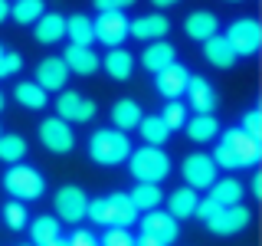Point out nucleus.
<instances>
[{"mask_svg": "<svg viewBox=\"0 0 262 246\" xmlns=\"http://www.w3.org/2000/svg\"><path fill=\"white\" fill-rule=\"evenodd\" d=\"M220 210H223V207H220V203H216V200H213V197L207 194L203 200H196V210H193V217H196V220H203V223H210V220L216 217Z\"/></svg>", "mask_w": 262, "mask_h": 246, "instance_id": "39", "label": "nucleus"}, {"mask_svg": "<svg viewBox=\"0 0 262 246\" xmlns=\"http://www.w3.org/2000/svg\"><path fill=\"white\" fill-rule=\"evenodd\" d=\"M138 131H141V141L151 148H164V141L170 138V128L161 121V115H144L138 121Z\"/></svg>", "mask_w": 262, "mask_h": 246, "instance_id": "30", "label": "nucleus"}, {"mask_svg": "<svg viewBox=\"0 0 262 246\" xmlns=\"http://www.w3.org/2000/svg\"><path fill=\"white\" fill-rule=\"evenodd\" d=\"M10 20V0H0V23Z\"/></svg>", "mask_w": 262, "mask_h": 246, "instance_id": "45", "label": "nucleus"}, {"mask_svg": "<svg viewBox=\"0 0 262 246\" xmlns=\"http://www.w3.org/2000/svg\"><path fill=\"white\" fill-rule=\"evenodd\" d=\"M62 63L69 66V72H76V76H95V72L102 69V56H98L92 46H76V43H69L62 49Z\"/></svg>", "mask_w": 262, "mask_h": 246, "instance_id": "18", "label": "nucleus"}, {"mask_svg": "<svg viewBox=\"0 0 262 246\" xmlns=\"http://www.w3.org/2000/svg\"><path fill=\"white\" fill-rule=\"evenodd\" d=\"M98 112V105L92 98L79 95L76 89H62L59 98H56V118L69 121V125H85V121H92Z\"/></svg>", "mask_w": 262, "mask_h": 246, "instance_id": "9", "label": "nucleus"}, {"mask_svg": "<svg viewBox=\"0 0 262 246\" xmlns=\"http://www.w3.org/2000/svg\"><path fill=\"white\" fill-rule=\"evenodd\" d=\"M187 105L193 109V115H213L220 105V95H216V86L203 76H190L187 82Z\"/></svg>", "mask_w": 262, "mask_h": 246, "instance_id": "15", "label": "nucleus"}, {"mask_svg": "<svg viewBox=\"0 0 262 246\" xmlns=\"http://www.w3.org/2000/svg\"><path fill=\"white\" fill-rule=\"evenodd\" d=\"M4 105H7V95H4V89H0V112H4Z\"/></svg>", "mask_w": 262, "mask_h": 246, "instance_id": "49", "label": "nucleus"}, {"mask_svg": "<svg viewBox=\"0 0 262 246\" xmlns=\"http://www.w3.org/2000/svg\"><path fill=\"white\" fill-rule=\"evenodd\" d=\"M203 59L213 63L216 69H233L239 56L233 53V46L226 43V36H220V33H216V36H210L207 43H203Z\"/></svg>", "mask_w": 262, "mask_h": 246, "instance_id": "24", "label": "nucleus"}, {"mask_svg": "<svg viewBox=\"0 0 262 246\" xmlns=\"http://www.w3.org/2000/svg\"><path fill=\"white\" fill-rule=\"evenodd\" d=\"M39 141H43L49 154H69L76 148V131H72L69 121L49 115V118L39 121Z\"/></svg>", "mask_w": 262, "mask_h": 246, "instance_id": "12", "label": "nucleus"}, {"mask_svg": "<svg viewBox=\"0 0 262 246\" xmlns=\"http://www.w3.org/2000/svg\"><path fill=\"white\" fill-rule=\"evenodd\" d=\"M226 4H239V0H226Z\"/></svg>", "mask_w": 262, "mask_h": 246, "instance_id": "50", "label": "nucleus"}, {"mask_svg": "<svg viewBox=\"0 0 262 246\" xmlns=\"http://www.w3.org/2000/svg\"><path fill=\"white\" fill-rule=\"evenodd\" d=\"M196 200H200V194L193 187H177L174 194H167V213L174 220H187V217H193Z\"/></svg>", "mask_w": 262, "mask_h": 246, "instance_id": "27", "label": "nucleus"}, {"mask_svg": "<svg viewBox=\"0 0 262 246\" xmlns=\"http://www.w3.org/2000/svg\"><path fill=\"white\" fill-rule=\"evenodd\" d=\"M180 174H184V187H193V191H210V184L220 177L216 164H213L210 154L193 151L187 154L184 164H180Z\"/></svg>", "mask_w": 262, "mask_h": 246, "instance_id": "11", "label": "nucleus"}, {"mask_svg": "<svg viewBox=\"0 0 262 246\" xmlns=\"http://www.w3.org/2000/svg\"><path fill=\"white\" fill-rule=\"evenodd\" d=\"M92 33H95V43L118 49L128 39V16L121 10H102L92 20Z\"/></svg>", "mask_w": 262, "mask_h": 246, "instance_id": "10", "label": "nucleus"}, {"mask_svg": "<svg viewBox=\"0 0 262 246\" xmlns=\"http://www.w3.org/2000/svg\"><path fill=\"white\" fill-rule=\"evenodd\" d=\"M69 66L62 63V56H46V59L36 63V86L43 89V92H62L66 82H69Z\"/></svg>", "mask_w": 262, "mask_h": 246, "instance_id": "16", "label": "nucleus"}, {"mask_svg": "<svg viewBox=\"0 0 262 246\" xmlns=\"http://www.w3.org/2000/svg\"><path fill=\"white\" fill-rule=\"evenodd\" d=\"M239 128H243L249 138H256V141H262V112H259V109H246V112H243V121H239Z\"/></svg>", "mask_w": 262, "mask_h": 246, "instance_id": "38", "label": "nucleus"}, {"mask_svg": "<svg viewBox=\"0 0 262 246\" xmlns=\"http://www.w3.org/2000/svg\"><path fill=\"white\" fill-rule=\"evenodd\" d=\"M226 43L233 46V53L236 56H256L259 53V46H262V27H259V20L256 16H239V20H233L229 23V30H226Z\"/></svg>", "mask_w": 262, "mask_h": 246, "instance_id": "6", "label": "nucleus"}, {"mask_svg": "<svg viewBox=\"0 0 262 246\" xmlns=\"http://www.w3.org/2000/svg\"><path fill=\"white\" fill-rule=\"evenodd\" d=\"M98 243L102 246H135V236H131L128 227H108Z\"/></svg>", "mask_w": 262, "mask_h": 246, "instance_id": "37", "label": "nucleus"}, {"mask_svg": "<svg viewBox=\"0 0 262 246\" xmlns=\"http://www.w3.org/2000/svg\"><path fill=\"white\" fill-rule=\"evenodd\" d=\"M53 210H56V220H59V223H79V220H85L89 194L82 191L79 184H62L53 197Z\"/></svg>", "mask_w": 262, "mask_h": 246, "instance_id": "7", "label": "nucleus"}, {"mask_svg": "<svg viewBox=\"0 0 262 246\" xmlns=\"http://www.w3.org/2000/svg\"><path fill=\"white\" fill-rule=\"evenodd\" d=\"M138 223H141V236H151L158 240L161 246H174L177 236H180V220H174L167 210H147V213H138Z\"/></svg>", "mask_w": 262, "mask_h": 246, "instance_id": "8", "label": "nucleus"}, {"mask_svg": "<svg viewBox=\"0 0 262 246\" xmlns=\"http://www.w3.org/2000/svg\"><path fill=\"white\" fill-rule=\"evenodd\" d=\"M170 33V20L164 13H144V16H135L128 23V36L141 39V43H154V39H164Z\"/></svg>", "mask_w": 262, "mask_h": 246, "instance_id": "17", "label": "nucleus"}, {"mask_svg": "<svg viewBox=\"0 0 262 246\" xmlns=\"http://www.w3.org/2000/svg\"><path fill=\"white\" fill-rule=\"evenodd\" d=\"M249 223H252V210L246 207V203H236V207H223V210H220L216 217L207 223V230L216 233V236H233V233H243Z\"/></svg>", "mask_w": 262, "mask_h": 246, "instance_id": "13", "label": "nucleus"}, {"mask_svg": "<svg viewBox=\"0 0 262 246\" xmlns=\"http://www.w3.org/2000/svg\"><path fill=\"white\" fill-rule=\"evenodd\" d=\"M184 131H187V138H190L193 145H210V141H216L220 138V121H216V115H190L187 118V125H184Z\"/></svg>", "mask_w": 262, "mask_h": 246, "instance_id": "22", "label": "nucleus"}, {"mask_svg": "<svg viewBox=\"0 0 262 246\" xmlns=\"http://www.w3.org/2000/svg\"><path fill=\"white\" fill-rule=\"evenodd\" d=\"M0 213H4V220H7V227H10V230H27V223H30L27 203H20V200H7Z\"/></svg>", "mask_w": 262, "mask_h": 246, "instance_id": "36", "label": "nucleus"}, {"mask_svg": "<svg viewBox=\"0 0 262 246\" xmlns=\"http://www.w3.org/2000/svg\"><path fill=\"white\" fill-rule=\"evenodd\" d=\"M66 39H69V43H76V46H92V43H95L92 16H85V13L66 16Z\"/></svg>", "mask_w": 262, "mask_h": 246, "instance_id": "28", "label": "nucleus"}, {"mask_svg": "<svg viewBox=\"0 0 262 246\" xmlns=\"http://www.w3.org/2000/svg\"><path fill=\"white\" fill-rule=\"evenodd\" d=\"M249 194L252 197H262V174H259V171L249 177Z\"/></svg>", "mask_w": 262, "mask_h": 246, "instance_id": "44", "label": "nucleus"}, {"mask_svg": "<svg viewBox=\"0 0 262 246\" xmlns=\"http://www.w3.org/2000/svg\"><path fill=\"white\" fill-rule=\"evenodd\" d=\"M131 154V138L118 128H95L89 138V158L98 168H118Z\"/></svg>", "mask_w": 262, "mask_h": 246, "instance_id": "2", "label": "nucleus"}, {"mask_svg": "<svg viewBox=\"0 0 262 246\" xmlns=\"http://www.w3.org/2000/svg\"><path fill=\"white\" fill-rule=\"evenodd\" d=\"M141 118H144V112H141V105H138L135 98H118V102L112 105V125L118 131H125V135L135 131Z\"/></svg>", "mask_w": 262, "mask_h": 246, "instance_id": "23", "label": "nucleus"}, {"mask_svg": "<svg viewBox=\"0 0 262 246\" xmlns=\"http://www.w3.org/2000/svg\"><path fill=\"white\" fill-rule=\"evenodd\" d=\"M43 13H46L43 0H13L10 4V20H16L20 27H33Z\"/></svg>", "mask_w": 262, "mask_h": 246, "instance_id": "33", "label": "nucleus"}, {"mask_svg": "<svg viewBox=\"0 0 262 246\" xmlns=\"http://www.w3.org/2000/svg\"><path fill=\"white\" fill-rule=\"evenodd\" d=\"M210 158H213V164H216V171H239V168H236V161H233V154H229V151H226V148L220 145V141L213 145Z\"/></svg>", "mask_w": 262, "mask_h": 246, "instance_id": "40", "label": "nucleus"}, {"mask_svg": "<svg viewBox=\"0 0 262 246\" xmlns=\"http://www.w3.org/2000/svg\"><path fill=\"white\" fill-rule=\"evenodd\" d=\"M138 63H141L147 72H161V69H167L170 63H177V49H174V43H167V39H154V43L144 46V53H141Z\"/></svg>", "mask_w": 262, "mask_h": 246, "instance_id": "20", "label": "nucleus"}, {"mask_svg": "<svg viewBox=\"0 0 262 246\" xmlns=\"http://www.w3.org/2000/svg\"><path fill=\"white\" fill-rule=\"evenodd\" d=\"M187 118H190V115H187V105L180 102V98L167 102V105H164V112H161V121H164L170 131H180V128L187 125Z\"/></svg>", "mask_w": 262, "mask_h": 246, "instance_id": "35", "label": "nucleus"}, {"mask_svg": "<svg viewBox=\"0 0 262 246\" xmlns=\"http://www.w3.org/2000/svg\"><path fill=\"white\" fill-rule=\"evenodd\" d=\"M4 191L20 203H33L46 194V177L39 174L36 168H30V164L20 161V164H10V168L4 171Z\"/></svg>", "mask_w": 262, "mask_h": 246, "instance_id": "4", "label": "nucleus"}, {"mask_svg": "<svg viewBox=\"0 0 262 246\" xmlns=\"http://www.w3.org/2000/svg\"><path fill=\"white\" fill-rule=\"evenodd\" d=\"M27 227H30V240H33V246H49L56 236H62V233H59V220L49 217V213H46V217H33Z\"/></svg>", "mask_w": 262, "mask_h": 246, "instance_id": "29", "label": "nucleus"}, {"mask_svg": "<svg viewBox=\"0 0 262 246\" xmlns=\"http://www.w3.org/2000/svg\"><path fill=\"white\" fill-rule=\"evenodd\" d=\"M23 246H27V243H23Z\"/></svg>", "mask_w": 262, "mask_h": 246, "instance_id": "52", "label": "nucleus"}, {"mask_svg": "<svg viewBox=\"0 0 262 246\" xmlns=\"http://www.w3.org/2000/svg\"><path fill=\"white\" fill-rule=\"evenodd\" d=\"M184 33H187L190 39H196V43H207L210 36H216V33H220L216 13H210V10H193V13L184 20Z\"/></svg>", "mask_w": 262, "mask_h": 246, "instance_id": "21", "label": "nucleus"}, {"mask_svg": "<svg viewBox=\"0 0 262 246\" xmlns=\"http://www.w3.org/2000/svg\"><path fill=\"white\" fill-rule=\"evenodd\" d=\"M85 217L92 220L95 227H105V230H108V227H131L138 220V210H135V203H131L128 194L115 191V194L98 197V200H89Z\"/></svg>", "mask_w": 262, "mask_h": 246, "instance_id": "1", "label": "nucleus"}, {"mask_svg": "<svg viewBox=\"0 0 262 246\" xmlns=\"http://www.w3.org/2000/svg\"><path fill=\"white\" fill-rule=\"evenodd\" d=\"M158 10H167V7H174V4H180V0H151Z\"/></svg>", "mask_w": 262, "mask_h": 246, "instance_id": "47", "label": "nucleus"}, {"mask_svg": "<svg viewBox=\"0 0 262 246\" xmlns=\"http://www.w3.org/2000/svg\"><path fill=\"white\" fill-rule=\"evenodd\" d=\"M216 141L223 145L229 154H233L236 168H256V164L262 161V141L249 138L239 125H236V128H226V131H220Z\"/></svg>", "mask_w": 262, "mask_h": 246, "instance_id": "5", "label": "nucleus"}, {"mask_svg": "<svg viewBox=\"0 0 262 246\" xmlns=\"http://www.w3.org/2000/svg\"><path fill=\"white\" fill-rule=\"evenodd\" d=\"M125 164H128L131 177H135L138 184H161V180L174 171V168H170L167 151H164V148H151V145L135 148V151L128 154Z\"/></svg>", "mask_w": 262, "mask_h": 246, "instance_id": "3", "label": "nucleus"}, {"mask_svg": "<svg viewBox=\"0 0 262 246\" xmlns=\"http://www.w3.org/2000/svg\"><path fill=\"white\" fill-rule=\"evenodd\" d=\"M49 246H69V236H56V240L49 243Z\"/></svg>", "mask_w": 262, "mask_h": 246, "instance_id": "48", "label": "nucleus"}, {"mask_svg": "<svg viewBox=\"0 0 262 246\" xmlns=\"http://www.w3.org/2000/svg\"><path fill=\"white\" fill-rule=\"evenodd\" d=\"M243 194H246V187L239 184V177H216L210 184V197L220 207H236V203H243Z\"/></svg>", "mask_w": 262, "mask_h": 246, "instance_id": "26", "label": "nucleus"}, {"mask_svg": "<svg viewBox=\"0 0 262 246\" xmlns=\"http://www.w3.org/2000/svg\"><path fill=\"white\" fill-rule=\"evenodd\" d=\"M128 197H131V203H135L138 213H147V210H158L161 207L164 191H161V184H138Z\"/></svg>", "mask_w": 262, "mask_h": 246, "instance_id": "32", "label": "nucleus"}, {"mask_svg": "<svg viewBox=\"0 0 262 246\" xmlns=\"http://www.w3.org/2000/svg\"><path fill=\"white\" fill-rule=\"evenodd\" d=\"M0 135H4V131H0Z\"/></svg>", "mask_w": 262, "mask_h": 246, "instance_id": "51", "label": "nucleus"}, {"mask_svg": "<svg viewBox=\"0 0 262 246\" xmlns=\"http://www.w3.org/2000/svg\"><path fill=\"white\" fill-rule=\"evenodd\" d=\"M187 82H190V69H187L184 63H170L167 69L154 72V89H158V92L167 98V102H174V98H184Z\"/></svg>", "mask_w": 262, "mask_h": 246, "instance_id": "14", "label": "nucleus"}, {"mask_svg": "<svg viewBox=\"0 0 262 246\" xmlns=\"http://www.w3.org/2000/svg\"><path fill=\"white\" fill-rule=\"evenodd\" d=\"M27 158V138L23 135H0V161L4 164H20Z\"/></svg>", "mask_w": 262, "mask_h": 246, "instance_id": "34", "label": "nucleus"}, {"mask_svg": "<svg viewBox=\"0 0 262 246\" xmlns=\"http://www.w3.org/2000/svg\"><path fill=\"white\" fill-rule=\"evenodd\" d=\"M92 4H95L98 13H102V10H121V13H125L128 7H135V0H92Z\"/></svg>", "mask_w": 262, "mask_h": 246, "instance_id": "42", "label": "nucleus"}, {"mask_svg": "<svg viewBox=\"0 0 262 246\" xmlns=\"http://www.w3.org/2000/svg\"><path fill=\"white\" fill-rule=\"evenodd\" d=\"M20 69H23V56L13 53V49H7V76H16Z\"/></svg>", "mask_w": 262, "mask_h": 246, "instance_id": "43", "label": "nucleus"}, {"mask_svg": "<svg viewBox=\"0 0 262 246\" xmlns=\"http://www.w3.org/2000/svg\"><path fill=\"white\" fill-rule=\"evenodd\" d=\"M33 36L43 46H53V43H59V39H66V16L56 13V10H46L33 23Z\"/></svg>", "mask_w": 262, "mask_h": 246, "instance_id": "19", "label": "nucleus"}, {"mask_svg": "<svg viewBox=\"0 0 262 246\" xmlns=\"http://www.w3.org/2000/svg\"><path fill=\"white\" fill-rule=\"evenodd\" d=\"M13 98L23 105V109H33V112H43L49 105V92H43L36 82H16Z\"/></svg>", "mask_w": 262, "mask_h": 246, "instance_id": "31", "label": "nucleus"}, {"mask_svg": "<svg viewBox=\"0 0 262 246\" xmlns=\"http://www.w3.org/2000/svg\"><path fill=\"white\" fill-rule=\"evenodd\" d=\"M69 246H102V243H98V236L92 230H76V233L69 236Z\"/></svg>", "mask_w": 262, "mask_h": 246, "instance_id": "41", "label": "nucleus"}, {"mask_svg": "<svg viewBox=\"0 0 262 246\" xmlns=\"http://www.w3.org/2000/svg\"><path fill=\"white\" fill-rule=\"evenodd\" d=\"M0 79H7V49L0 46Z\"/></svg>", "mask_w": 262, "mask_h": 246, "instance_id": "46", "label": "nucleus"}, {"mask_svg": "<svg viewBox=\"0 0 262 246\" xmlns=\"http://www.w3.org/2000/svg\"><path fill=\"white\" fill-rule=\"evenodd\" d=\"M135 56L128 53V49H108L105 53V59H102V66H105V76H112L115 82H125V79H131V72H135Z\"/></svg>", "mask_w": 262, "mask_h": 246, "instance_id": "25", "label": "nucleus"}]
</instances>
